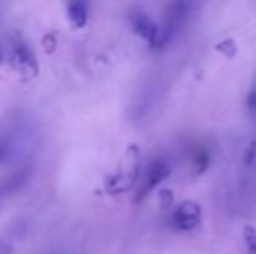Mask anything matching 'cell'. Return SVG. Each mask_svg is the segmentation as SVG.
I'll return each mask as SVG.
<instances>
[{
  "label": "cell",
  "instance_id": "1",
  "mask_svg": "<svg viewBox=\"0 0 256 254\" xmlns=\"http://www.w3.org/2000/svg\"><path fill=\"white\" fill-rule=\"evenodd\" d=\"M129 21H131L132 30L142 38H145L152 49L164 47L169 42V38H171L168 30H166L162 24L155 23L145 10H134V12H131L129 14Z\"/></svg>",
  "mask_w": 256,
  "mask_h": 254
},
{
  "label": "cell",
  "instance_id": "2",
  "mask_svg": "<svg viewBox=\"0 0 256 254\" xmlns=\"http://www.w3.org/2000/svg\"><path fill=\"white\" fill-rule=\"evenodd\" d=\"M10 64L16 70V73L24 80H30L38 73L34 52L30 51V47L24 42H14L12 44V47H10Z\"/></svg>",
  "mask_w": 256,
  "mask_h": 254
},
{
  "label": "cell",
  "instance_id": "3",
  "mask_svg": "<svg viewBox=\"0 0 256 254\" xmlns=\"http://www.w3.org/2000/svg\"><path fill=\"white\" fill-rule=\"evenodd\" d=\"M202 221V207L194 200H183L172 214V225L182 232H192Z\"/></svg>",
  "mask_w": 256,
  "mask_h": 254
},
{
  "label": "cell",
  "instance_id": "4",
  "mask_svg": "<svg viewBox=\"0 0 256 254\" xmlns=\"http://www.w3.org/2000/svg\"><path fill=\"white\" fill-rule=\"evenodd\" d=\"M32 174V167H21V169L14 171L12 174H9L7 178H4L0 181V204L7 199V197L14 195L28 183Z\"/></svg>",
  "mask_w": 256,
  "mask_h": 254
},
{
  "label": "cell",
  "instance_id": "5",
  "mask_svg": "<svg viewBox=\"0 0 256 254\" xmlns=\"http://www.w3.org/2000/svg\"><path fill=\"white\" fill-rule=\"evenodd\" d=\"M169 174H171V167H169L168 162H164V160H157V162H154L152 166H150L148 173H146L145 185H143L142 192H140V199L146 197V193L148 192L155 190L157 185H160L162 181L169 176Z\"/></svg>",
  "mask_w": 256,
  "mask_h": 254
},
{
  "label": "cell",
  "instance_id": "6",
  "mask_svg": "<svg viewBox=\"0 0 256 254\" xmlns=\"http://www.w3.org/2000/svg\"><path fill=\"white\" fill-rule=\"evenodd\" d=\"M188 9H190L188 2H174V3H171V5H168L162 26L168 30V33L171 35V37H172V33H174L176 30H180V26L183 24L186 14H188Z\"/></svg>",
  "mask_w": 256,
  "mask_h": 254
},
{
  "label": "cell",
  "instance_id": "7",
  "mask_svg": "<svg viewBox=\"0 0 256 254\" xmlns=\"http://www.w3.org/2000/svg\"><path fill=\"white\" fill-rule=\"evenodd\" d=\"M68 17L74 23V26L82 28L88 23V3L84 2H75L68 5Z\"/></svg>",
  "mask_w": 256,
  "mask_h": 254
},
{
  "label": "cell",
  "instance_id": "8",
  "mask_svg": "<svg viewBox=\"0 0 256 254\" xmlns=\"http://www.w3.org/2000/svg\"><path fill=\"white\" fill-rule=\"evenodd\" d=\"M242 237L250 254H256V228L251 227V225H246L242 230Z\"/></svg>",
  "mask_w": 256,
  "mask_h": 254
},
{
  "label": "cell",
  "instance_id": "9",
  "mask_svg": "<svg viewBox=\"0 0 256 254\" xmlns=\"http://www.w3.org/2000/svg\"><path fill=\"white\" fill-rule=\"evenodd\" d=\"M209 166V153L208 152H197L194 155V171H196V176L197 174H202Z\"/></svg>",
  "mask_w": 256,
  "mask_h": 254
},
{
  "label": "cell",
  "instance_id": "10",
  "mask_svg": "<svg viewBox=\"0 0 256 254\" xmlns=\"http://www.w3.org/2000/svg\"><path fill=\"white\" fill-rule=\"evenodd\" d=\"M216 51L222 52V54L226 56V58H234V56L237 54V45H236V42H234L232 38H225V40L218 42V45H216Z\"/></svg>",
  "mask_w": 256,
  "mask_h": 254
},
{
  "label": "cell",
  "instance_id": "11",
  "mask_svg": "<svg viewBox=\"0 0 256 254\" xmlns=\"http://www.w3.org/2000/svg\"><path fill=\"white\" fill-rule=\"evenodd\" d=\"M10 152H12V145H10L9 139L0 138V164L6 162L10 157Z\"/></svg>",
  "mask_w": 256,
  "mask_h": 254
},
{
  "label": "cell",
  "instance_id": "12",
  "mask_svg": "<svg viewBox=\"0 0 256 254\" xmlns=\"http://www.w3.org/2000/svg\"><path fill=\"white\" fill-rule=\"evenodd\" d=\"M158 200H160V206L162 207H169L172 204V200H174V195H172L171 190L164 188V190L158 192Z\"/></svg>",
  "mask_w": 256,
  "mask_h": 254
},
{
  "label": "cell",
  "instance_id": "13",
  "mask_svg": "<svg viewBox=\"0 0 256 254\" xmlns=\"http://www.w3.org/2000/svg\"><path fill=\"white\" fill-rule=\"evenodd\" d=\"M248 155H246V159H244V162L246 164H251L254 160V157H256V141H253L250 145V148H248Z\"/></svg>",
  "mask_w": 256,
  "mask_h": 254
},
{
  "label": "cell",
  "instance_id": "14",
  "mask_svg": "<svg viewBox=\"0 0 256 254\" xmlns=\"http://www.w3.org/2000/svg\"><path fill=\"white\" fill-rule=\"evenodd\" d=\"M0 61H2V52H0Z\"/></svg>",
  "mask_w": 256,
  "mask_h": 254
}]
</instances>
